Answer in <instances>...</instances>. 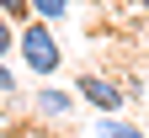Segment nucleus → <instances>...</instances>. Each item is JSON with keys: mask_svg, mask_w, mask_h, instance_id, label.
Listing matches in <instances>:
<instances>
[{"mask_svg": "<svg viewBox=\"0 0 149 138\" xmlns=\"http://www.w3.org/2000/svg\"><path fill=\"white\" fill-rule=\"evenodd\" d=\"M16 53H22V64L37 74V80H48L53 69L64 64V53H59V37L48 32V21H22V32H16Z\"/></svg>", "mask_w": 149, "mask_h": 138, "instance_id": "nucleus-1", "label": "nucleus"}, {"mask_svg": "<svg viewBox=\"0 0 149 138\" xmlns=\"http://www.w3.org/2000/svg\"><path fill=\"white\" fill-rule=\"evenodd\" d=\"M74 96L91 101L96 112H123V90L112 80H101V74H80V80H74Z\"/></svg>", "mask_w": 149, "mask_h": 138, "instance_id": "nucleus-2", "label": "nucleus"}, {"mask_svg": "<svg viewBox=\"0 0 149 138\" xmlns=\"http://www.w3.org/2000/svg\"><path fill=\"white\" fill-rule=\"evenodd\" d=\"M37 117H48V122H64V117L74 112V90H59V85H43L37 90V101H32Z\"/></svg>", "mask_w": 149, "mask_h": 138, "instance_id": "nucleus-3", "label": "nucleus"}, {"mask_svg": "<svg viewBox=\"0 0 149 138\" xmlns=\"http://www.w3.org/2000/svg\"><path fill=\"white\" fill-rule=\"evenodd\" d=\"M96 138H149V133L133 128V122L117 117V112H101V117H96Z\"/></svg>", "mask_w": 149, "mask_h": 138, "instance_id": "nucleus-4", "label": "nucleus"}, {"mask_svg": "<svg viewBox=\"0 0 149 138\" xmlns=\"http://www.w3.org/2000/svg\"><path fill=\"white\" fill-rule=\"evenodd\" d=\"M27 6H32L37 21H64L69 16V0H27Z\"/></svg>", "mask_w": 149, "mask_h": 138, "instance_id": "nucleus-5", "label": "nucleus"}, {"mask_svg": "<svg viewBox=\"0 0 149 138\" xmlns=\"http://www.w3.org/2000/svg\"><path fill=\"white\" fill-rule=\"evenodd\" d=\"M0 16H11V21H32V6H27V0H0Z\"/></svg>", "mask_w": 149, "mask_h": 138, "instance_id": "nucleus-6", "label": "nucleus"}, {"mask_svg": "<svg viewBox=\"0 0 149 138\" xmlns=\"http://www.w3.org/2000/svg\"><path fill=\"white\" fill-rule=\"evenodd\" d=\"M16 48V21H11V16H0V58H6Z\"/></svg>", "mask_w": 149, "mask_h": 138, "instance_id": "nucleus-7", "label": "nucleus"}, {"mask_svg": "<svg viewBox=\"0 0 149 138\" xmlns=\"http://www.w3.org/2000/svg\"><path fill=\"white\" fill-rule=\"evenodd\" d=\"M6 90H16V74L6 69V58H0V96H6Z\"/></svg>", "mask_w": 149, "mask_h": 138, "instance_id": "nucleus-8", "label": "nucleus"}, {"mask_svg": "<svg viewBox=\"0 0 149 138\" xmlns=\"http://www.w3.org/2000/svg\"><path fill=\"white\" fill-rule=\"evenodd\" d=\"M139 11H149V0H139Z\"/></svg>", "mask_w": 149, "mask_h": 138, "instance_id": "nucleus-9", "label": "nucleus"}]
</instances>
